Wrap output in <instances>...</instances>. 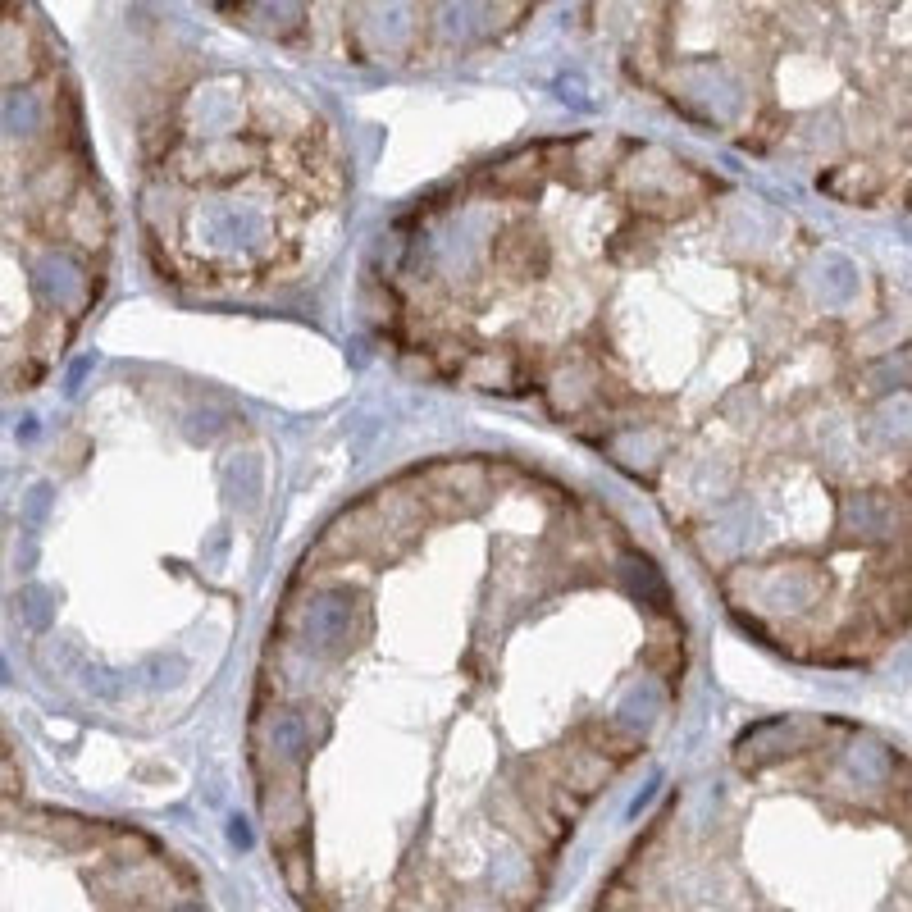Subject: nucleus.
Masks as SVG:
<instances>
[{"label": "nucleus", "mask_w": 912, "mask_h": 912, "mask_svg": "<svg viewBox=\"0 0 912 912\" xmlns=\"http://www.w3.org/2000/svg\"><path fill=\"white\" fill-rule=\"evenodd\" d=\"M780 206L625 133L520 146L425 197L379 247L384 333L461 388L534 402L662 502L767 643L858 639L840 566L903 511L840 484L853 420L826 338L858 270Z\"/></svg>", "instance_id": "nucleus-1"}, {"label": "nucleus", "mask_w": 912, "mask_h": 912, "mask_svg": "<svg viewBox=\"0 0 912 912\" xmlns=\"http://www.w3.org/2000/svg\"><path fill=\"white\" fill-rule=\"evenodd\" d=\"M684 630L648 552L539 470L466 456L338 511L274 607L251 698L270 844L306 885L534 899L671 721ZM347 899V890L338 894Z\"/></svg>", "instance_id": "nucleus-2"}, {"label": "nucleus", "mask_w": 912, "mask_h": 912, "mask_svg": "<svg viewBox=\"0 0 912 912\" xmlns=\"http://www.w3.org/2000/svg\"><path fill=\"white\" fill-rule=\"evenodd\" d=\"M146 233L160 274L197 288H256L315 260L342 210L324 119L288 87L224 73L183 87L146 146Z\"/></svg>", "instance_id": "nucleus-3"}]
</instances>
